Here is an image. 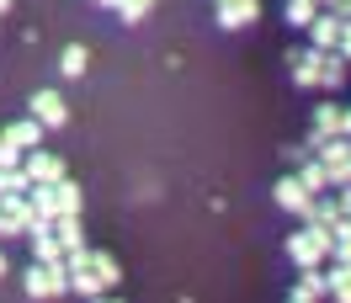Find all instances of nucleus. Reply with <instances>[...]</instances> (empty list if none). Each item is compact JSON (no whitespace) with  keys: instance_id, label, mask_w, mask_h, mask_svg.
<instances>
[{"instance_id":"obj_32","label":"nucleus","mask_w":351,"mask_h":303,"mask_svg":"<svg viewBox=\"0 0 351 303\" xmlns=\"http://www.w3.org/2000/svg\"><path fill=\"white\" fill-rule=\"evenodd\" d=\"M5 271H11V266H5V239H0V277H5Z\"/></svg>"},{"instance_id":"obj_28","label":"nucleus","mask_w":351,"mask_h":303,"mask_svg":"<svg viewBox=\"0 0 351 303\" xmlns=\"http://www.w3.org/2000/svg\"><path fill=\"white\" fill-rule=\"evenodd\" d=\"M335 53H346V59H351V22H346V16H341V43H335Z\"/></svg>"},{"instance_id":"obj_35","label":"nucleus","mask_w":351,"mask_h":303,"mask_svg":"<svg viewBox=\"0 0 351 303\" xmlns=\"http://www.w3.org/2000/svg\"><path fill=\"white\" fill-rule=\"evenodd\" d=\"M90 5H117V0H90Z\"/></svg>"},{"instance_id":"obj_16","label":"nucleus","mask_w":351,"mask_h":303,"mask_svg":"<svg viewBox=\"0 0 351 303\" xmlns=\"http://www.w3.org/2000/svg\"><path fill=\"white\" fill-rule=\"evenodd\" d=\"M341 133V107L335 101H325V107L314 112V133H308V144H319V138H335Z\"/></svg>"},{"instance_id":"obj_9","label":"nucleus","mask_w":351,"mask_h":303,"mask_svg":"<svg viewBox=\"0 0 351 303\" xmlns=\"http://www.w3.org/2000/svg\"><path fill=\"white\" fill-rule=\"evenodd\" d=\"M330 48H293L287 53V64H293V80L298 86H319V64H325Z\"/></svg>"},{"instance_id":"obj_8","label":"nucleus","mask_w":351,"mask_h":303,"mask_svg":"<svg viewBox=\"0 0 351 303\" xmlns=\"http://www.w3.org/2000/svg\"><path fill=\"white\" fill-rule=\"evenodd\" d=\"M271 197H277L282 213H298V218H308V208H314V192H308L298 175H282V181L271 186Z\"/></svg>"},{"instance_id":"obj_26","label":"nucleus","mask_w":351,"mask_h":303,"mask_svg":"<svg viewBox=\"0 0 351 303\" xmlns=\"http://www.w3.org/2000/svg\"><path fill=\"white\" fill-rule=\"evenodd\" d=\"M149 11H154V0H117V16L123 22H144Z\"/></svg>"},{"instance_id":"obj_34","label":"nucleus","mask_w":351,"mask_h":303,"mask_svg":"<svg viewBox=\"0 0 351 303\" xmlns=\"http://www.w3.org/2000/svg\"><path fill=\"white\" fill-rule=\"evenodd\" d=\"M5 11H11V0H0V16H5Z\"/></svg>"},{"instance_id":"obj_3","label":"nucleus","mask_w":351,"mask_h":303,"mask_svg":"<svg viewBox=\"0 0 351 303\" xmlns=\"http://www.w3.org/2000/svg\"><path fill=\"white\" fill-rule=\"evenodd\" d=\"M59 293H69L64 260H32V271H27V298H59Z\"/></svg>"},{"instance_id":"obj_1","label":"nucleus","mask_w":351,"mask_h":303,"mask_svg":"<svg viewBox=\"0 0 351 303\" xmlns=\"http://www.w3.org/2000/svg\"><path fill=\"white\" fill-rule=\"evenodd\" d=\"M287 256H293V266H319V260L330 256V229L304 218V229L287 239Z\"/></svg>"},{"instance_id":"obj_11","label":"nucleus","mask_w":351,"mask_h":303,"mask_svg":"<svg viewBox=\"0 0 351 303\" xmlns=\"http://www.w3.org/2000/svg\"><path fill=\"white\" fill-rule=\"evenodd\" d=\"M330 293V271L319 266H298V287H293V303H314Z\"/></svg>"},{"instance_id":"obj_25","label":"nucleus","mask_w":351,"mask_h":303,"mask_svg":"<svg viewBox=\"0 0 351 303\" xmlns=\"http://www.w3.org/2000/svg\"><path fill=\"white\" fill-rule=\"evenodd\" d=\"M314 16H319V5H314V0H287V22H293V27H308Z\"/></svg>"},{"instance_id":"obj_31","label":"nucleus","mask_w":351,"mask_h":303,"mask_svg":"<svg viewBox=\"0 0 351 303\" xmlns=\"http://www.w3.org/2000/svg\"><path fill=\"white\" fill-rule=\"evenodd\" d=\"M314 5H319V11H341V0H314Z\"/></svg>"},{"instance_id":"obj_29","label":"nucleus","mask_w":351,"mask_h":303,"mask_svg":"<svg viewBox=\"0 0 351 303\" xmlns=\"http://www.w3.org/2000/svg\"><path fill=\"white\" fill-rule=\"evenodd\" d=\"M335 202H341V213L351 218V186H341V197H335Z\"/></svg>"},{"instance_id":"obj_6","label":"nucleus","mask_w":351,"mask_h":303,"mask_svg":"<svg viewBox=\"0 0 351 303\" xmlns=\"http://www.w3.org/2000/svg\"><path fill=\"white\" fill-rule=\"evenodd\" d=\"M213 16L223 32H240V27L261 22V0H213Z\"/></svg>"},{"instance_id":"obj_33","label":"nucleus","mask_w":351,"mask_h":303,"mask_svg":"<svg viewBox=\"0 0 351 303\" xmlns=\"http://www.w3.org/2000/svg\"><path fill=\"white\" fill-rule=\"evenodd\" d=\"M341 16H346V22H351V0H341Z\"/></svg>"},{"instance_id":"obj_4","label":"nucleus","mask_w":351,"mask_h":303,"mask_svg":"<svg viewBox=\"0 0 351 303\" xmlns=\"http://www.w3.org/2000/svg\"><path fill=\"white\" fill-rule=\"evenodd\" d=\"M32 218H38V208H32V197L16 192V197H0V239H16L32 229Z\"/></svg>"},{"instance_id":"obj_30","label":"nucleus","mask_w":351,"mask_h":303,"mask_svg":"<svg viewBox=\"0 0 351 303\" xmlns=\"http://www.w3.org/2000/svg\"><path fill=\"white\" fill-rule=\"evenodd\" d=\"M341 133L351 138V107H341Z\"/></svg>"},{"instance_id":"obj_20","label":"nucleus","mask_w":351,"mask_h":303,"mask_svg":"<svg viewBox=\"0 0 351 303\" xmlns=\"http://www.w3.org/2000/svg\"><path fill=\"white\" fill-rule=\"evenodd\" d=\"M53 186H59V213H80V208H86V192H80V186H75V181H53Z\"/></svg>"},{"instance_id":"obj_18","label":"nucleus","mask_w":351,"mask_h":303,"mask_svg":"<svg viewBox=\"0 0 351 303\" xmlns=\"http://www.w3.org/2000/svg\"><path fill=\"white\" fill-rule=\"evenodd\" d=\"M90 271L101 277V287H117V282H123V266H117V256H107V250H90Z\"/></svg>"},{"instance_id":"obj_12","label":"nucleus","mask_w":351,"mask_h":303,"mask_svg":"<svg viewBox=\"0 0 351 303\" xmlns=\"http://www.w3.org/2000/svg\"><path fill=\"white\" fill-rule=\"evenodd\" d=\"M304 32H308V43H314V48H335V43H341V11H319Z\"/></svg>"},{"instance_id":"obj_15","label":"nucleus","mask_w":351,"mask_h":303,"mask_svg":"<svg viewBox=\"0 0 351 303\" xmlns=\"http://www.w3.org/2000/svg\"><path fill=\"white\" fill-rule=\"evenodd\" d=\"M346 64H351L346 53H335V48H330L325 64H319V86H325V90H341V86H346Z\"/></svg>"},{"instance_id":"obj_27","label":"nucleus","mask_w":351,"mask_h":303,"mask_svg":"<svg viewBox=\"0 0 351 303\" xmlns=\"http://www.w3.org/2000/svg\"><path fill=\"white\" fill-rule=\"evenodd\" d=\"M5 165H22V149H11L5 133H0V171H5Z\"/></svg>"},{"instance_id":"obj_14","label":"nucleus","mask_w":351,"mask_h":303,"mask_svg":"<svg viewBox=\"0 0 351 303\" xmlns=\"http://www.w3.org/2000/svg\"><path fill=\"white\" fill-rule=\"evenodd\" d=\"M298 181H304V186H308L314 197H319V192H330V171L319 165V154H304V160H298Z\"/></svg>"},{"instance_id":"obj_2","label":"nucleus","mask_w":351,"mask_h":303,"mask_svg":"<svg viewBox=\"0 0 351 303\" xmlns=\"http://www.w3.org/2000/svg\"><path fill=\"white\" fill-rule=\"evenodd\" d=\"M308 149L319 154V165L330 171V186H351V138H346V133L319 138V144H308Z\"/></svg>"},{"instance_id":"obj_5","label":"nucleus","mask_w":351,"mask_h":303,"mask_svg":"<svg viewBox=\"0 0 351 303\" xmlns=\"http://www.w3.org/2000/svg\"><path fill=\"white\" fill-rule=\"evenodd\" d=\"M64 271H69V293H80V298L107 293V287H101V277L90 271V250H86V245H80V250H64Z\"/></svg>"},{"instance_id":"obj_24","label":"nucleus","mask_w":351,"mask_h":303,"mask_svg":"<svg viewBox=\"0 0 351 303\" xmlns=\"http://www.w3.org/2000/svg\"><path fill=\"white\" fill-rule=\"evenodd\" d=\"M330 298L351 303V260H346V266H335V271H330Z\"/></svg>"},{"instance_id":"obj_21","label":"nucleus","mask_w":351,"mask_h":303,"mask_svg":"<svg viewBox=\"0 0 351 303\" xmlns=\"http://www.w3.org/2000/svg\"><path fill=\"white\" fill-rule=\"evenodd\" d=\"M335 218H341V202H335V197H314L308 223H325V229H335Z\"/></svg>"},{"instance_id":"obj_17","label":"nucleus","mask_w":351,"mask_h":303,"mask_svg":"<svg viewBox=\"0 0 351 303\" xmlns=\"http://www.w3.org/2000/svg\"><path fill=\"white\" fill-rule=\"evenodd\" d=\"M53 234H59L64 250H80V245H86V234H80V213H59V218H53Z\"/></svg>"},{"instance_id":"obj_10","label":"nucleus","mask_w":351,"mask_h":303,"mask_svg":"<svg viewBox=\"0 0 351 303\" xmlns=\"http://www.w3.org/2000/svg\"><path fill=\"white\" fill-rule=\"evenodd\" d=\"M27 107H32V117H38L43 128H59V123L69 117V107H64V96H59V90H38Z\"/></svg>"},{"instance_id":"obj_13","label":"nucleus","mask_w":351,"mask_h":303,"mask_svg":"<svg viewBox=\"0 0 351 303\" xmlns=\"http://www.w3.org/2000/svg\"><path fill=\"white\" fill-rule=\"evenodd\" d=\"M5 133V144H11V149H38V144H43V123H38V117H27V123H11V128H0Z\"/></svg>"},{"instance_id":"obj_22","label":"nucleus","mask_w":351,"mask_h":303,"mask_svg":"<svg viewBox=\"0 0 351 303\" xmlns=\"http://www.w3.org/2000/svg\"><path fill=\"white\" fill-rule=\"evenodd\" d=\"M27 186H32V181H27L22 165H5V171H0V197H16V192H27Z\"/></svg>"},{"instance_id":"obj_23","label":"nucleus","mask_w":351,"mask_h":303,"mask_svg":"<svg viewBox=\"0 0 351 303\" xmlns=\"http://www.w3.org/2000/svg\"><path fill=\"white\" fill-rule=\"evenodd\" d=\"M86 64H90V53L80 43H69L64 53H59V69H64V75H86Z\"/></svg>"},{"instance_id":"obj_19","label":"nucleus","mask_w":351,"mask_h":303,"mask_svg":"<svg viewBox=\"0 0 351 303\" xmlns=\"http://www.w3.org/2000/svg\"><path fill=\"white\" fill-rule=\"evenodd\" d=\"M27 197H32L38 218H59V186H53V181H48V186H27Z\"/></svg>"},{"instance_id":"obj_7","label":"nucleus","mask_w":351,"mask_h":303,"mask_svg":"<svg viewBox=\"0 0 351 303\" xmlns=\"http://www.w3.org/2000/svg\"><path fill=\"white\" fill-rule=\"evenodd\" d=\"M22 171H27L32 186H48V181H64V160L48 154V149H27L22 154Z\"/></svg>"}]
</instances>
